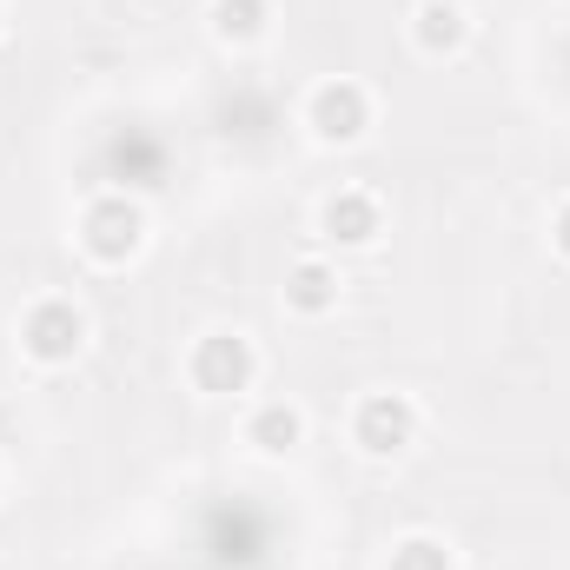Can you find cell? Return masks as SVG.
<instances>
[{
    "label": "cell",
    "mask_w": 570,
    "mask_h": 570,
    "mask_svg": "<svg viewBox=\"0 0 570 570\" xmlns=\"http://www.w3.org/2000/svg\"><path fill=\"white\" fill-rule=\"evenodd\" d=\"M140 246H146L140 199H127V193H100V199L80 213V253H87L94 266H127V259H140Z\"/></svg>",
    "instance_id": "6da1fadb"
},
{
    "label": "cell",
    "mask_w": 570,
    "mask_h": 570,
    "mask_svg": "<svg viewBox=\"0 0 570 570\" xmlns=\"http://www.w3.org/2000/svg\"><path fill=\"white\" fill-rule=\"evenodd\" d=\"M20 352L33 365H73L87 352V312L73 298H60V292L53 298H33L20 312Z\"/></svg>",
    "instance_id": "7a4b0ae2"
},
{
    "label": "cell",
    "mask_w": 570,
    "mask_h": 570,
    "mask_svg": "<svg viewBox=\"0 0 570 570\" xmlns=\"http://www.w3.org/2000/svg\"><path fill=\"white\" fill-rule=\"evenodd\" d=\"M186 372H193V385H199L206 399H239V392H253V379H259V352H253L246 332H206V338L193 345Z\"/></svg>",
    "instance_id": "3957f363"
},
{
    "label": "cell",
    "mask_w": 570,
    "mask_h": 570,
    "mask_svg": "<svg viewBox=\"0 0 570 570\" xmlns=\"http://www.w3.org/2000/svg\"><path fill=\"white\" fill-rule=\"evenodd\" d=\"M352 444L365 458H405L419 444V412L405 392H365L352 412Z\"/></svg>",
    "instance_id": "277c9868"
},
{
    "label": "cell",
    "mask_w": 570,
    "mask_h": 570,
    "mask_svg": "<svg viewBox=\"0 0 570 570\" xmlns=\"http://www.w3.org/2000/svg\"><path fill=\"white\" fill-rule=\"evenodd\" d=\"M305 127L325 146H358L372 134V94L358 80H318L305 100Z\"/></svg>",
    "instance_id": "5b68a950"
},
{
    "label": "cell",
    "mask_w": 570,
    "mask_h": 570,
    "mask_svg": "<svg viewBox=\"0 0 570 570\" xmlns=\"http://www.w3.org/2000/svg\"><path fill=\"white\" fill-rule=\"evenodd\" d=\"M318 226H325L332 246L365 253V246H379V233H385V206H379V193H365V186H338V193L318 206Z\"/></svg>",
    "instance_id": "8992f818"
},
{
    "label": "cell",
    "mask_w": 570,
    "mask_h": 570,
    "mask_svg": "<svg viewBox=\"0 0 570 570\" xmlns=\"http://www.w3.org/2000/svg\"><path fill=\"white\" fill-rule=\"evenodd\" d=\"M285 305H292L298 318H325V312H338V273H332L325 259H298V266L285 273Z\"/></svg>",
    "instance_id": "52a82bcc"
},
{
    "label": "cell",
    "mask_w": 570,
    "mask_h": 570,
    "mask_svg": "<svg viewBox=\"0 0 570 570\" xmlns=\"http://www.w3.org/2000/svg\"><path fill=\"white\" fill-rule=\"evenodd\" d=\"M246 444L266 451V458H285L292 444H305V412L285 405V399H266V405L246 419Z\"/></svg>",
    "instance_id": "ba28073f"
},
{
    "label": "cell",
    "mask_w": 570,
    "mask_h": 570,
    "mask_svg": "<svg viewBox=\"0 0 570 570\" xmlns=\"http://www.w3.org/2000/svg\"><path fill=\"white\" fill-rule=\"evenodd\" d=\"M464 33H471V20H464V7H458V0H425V7H419V20H412V40H419V53H431V60L458 53V47H464Z\"/></svg>",
    "instance_id": "9c48e42d"
},
{
    "label": "cell",
    "mask_w": 570,
    "mask_h": 570,
    "mask_svg": "<svg viewBox=\"0 0 570 570\" xmlns=\"http://www.w3.org/2000/svg\"><path fill=\"white\" fill-rule=\"evenodd\" d=\"M213 33L226 47H259L273 33V0H213Z\"/></svg>",
    "instance_id": "30bf717a"
},
{
    "label": "cell",
    "mask_w": 570,
    "mask_h": 570,
    "mask_svg": "<svg viewBox=\"0 0 570 570\" xmlns=\"http://www.w3.org/2000/svg\"><path fill=\"white\" fill-rule=\"evenodd\" d=\"M385 570H458V564H451V544H444V538L412 531V538H399V544H392V564H385Z\"/></svg>",
    "instance_id": "8fae6325"
},
{
    "label": "cell",
    "mask_w": 570,
    "mask_h": 570,
    "mask_svg": "<svg viewBox=\"0 0 570 570\" xmlns=\"http://www.w3.org/2000/svg\"><path fill=\"white\" fill-rule=\"evenodd\" d=\"M551 246H558V259H570V199L551 213Z\"/></svg>",
    "instance_id": "7c38bea8"
},
{
    "label": "cell",
    "mask_w": 570,
    "mask_h": 570,
    "mask_svg": "<svg viewBox=\"0 0 570 570\" xmlns=\"http://www.w3.org/2000/svg\"><path fill=\"white\" fill-rule=\"evenodd\" d=\"M0 20H7V13H0Z\"/></svg>",
    "instance_id": "4fadbf2b"
}]
</instances>
